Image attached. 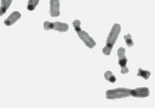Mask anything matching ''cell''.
Returning a JSON list of instances; mask_svg holds the SVG:
<instances>
[{
  "instance_id": "obj_6",
  "label": "cell",
  "mask_w": 155,
  "mask_h": 108,
  "mask_svg": "<svg viewBox=\"0 0 155 108\" xmlns=\"http://www.w3.org/2000/svg\"><path fill=\"white\" fill-rule=\"evenodd\" d=\"M150 95V91L147 87L136 88L130 89V96L137 98H145Z\"/></svg>"
},
{
  "instance_id": "obj_12",
  "label": "cell",
  "mask_w": 155,
  "mask_h": 108,
  "mask_svg": "<svg viewBox=\"0 0 155 108\" xmlns=\"http://www.w3.org/2000/svg\"><path fill=\"white\" fill-rule=\"evenodd\" d=\"M40 0H29L28 3L27 9L29 11H33L38 5Z\"/></svg>"
},
{
  "instance_id": "obj_4",
  "label": "cell",
  "mask_w": 155,
  "mask_h": 108,
  "mask_svg": "<svg viewBox=\"0 0 155 108\" xmlns=\"http://www.w3.org/2000/svg\"><path fill=\"white\" fill-rule=\"evenodd\" d=\"M125 49L123 47L118 48L117 51V55L119 58L118 64L121 67L120 73L122 74H125L129 72V70L127 67V58L125 55Z\"/></svg>"
},
{
  "instance_id": "obj_5",
  "label": "cell",
  "mask_w": 155,
  "mask_h": 108,
  "mask_svg": "<svg viewBox=\"0 0 155 108\" xmlns=\"http://www.w3.org/2000/svg\"><path fill=\"white\" fill-rule=\"evenodd\" d=\"M76 33L78 34L79 38H80L81 40L90 49L94 48V47L96 44V43L95 41L93 40V38L89 35L88 33L84 30H82V29Z\"/></svg>"
},
{
  "instance_id": "obj_9",
  "label": "cell",
  "mask_w": 155,
  "mask_h": 108,
  "mask_svg": "<svg viewBox=\"0 0 155 108\" xmlns=\"http://www.w3.org/2000/svg\"><path fill=\"white\" fill-rule=\"evenodd\" d=\"M13 0H1L0 6V16L4 15L10 7Z\"/></svg>"
},
{
  "instance_id": "obj_11",
  "label": "cell",
  "mask_w": 155,
  "mask_h": 108,
  "mask_svg": "<svg viewBox=\"0 0 155 108\" xmlns=\"http://www.w3.org/2000/svg\"><path fill=\"white\" fill-rule=\"evenodd\" d=\"M138 76H140L142 77V78L145 79V80H148L150 75H151V73L150 71L148 70H143L141 68H139L138 69V72L137 74Z\"/></svg>"
},
{
  "instance_id": "obj_1",
  "label": "cell",
  "mask_w": 155,
  "mask_h": 108,
  "mask_svg": "<svg viewBox=\"0 0 155 108\" xmlns=\"http://www.w3.org/2000/svg\"><path fill=\"white\" fill-rule=\"evenodd\" d=\"M120 30L121 26L120 24L115 23L106 41V45L103 49V53L105 55H110L113 47L120 33Z\"/></svg>"
},
{
  "instance_id": "obj_3",
  "label": "cell",
  "mask_w": 155,
  "mask_h": 108,
  "mask_svg": "<svg viewBox=\"0 0 155 108\" xmlns=\"http://www.w3.org/2000/svg\"><path fill=\"white\" fill-rule=\"evenodd\" d=\"M43 27L45 30L53 29L60 32H66L69 29V25L68 24L60 22H50L45 21L43 24Z\"/></svg>"
},
{
  "instance_id": "obj_14",
  "label": "cell",
  "mask_w": 155,
  "mask_h": 108,
  "mask_svg": "<svg viewBox=\"0 0 155 108\" xmlns=\"http://www.w3.org/2000/svg\"><path fill=\"white\" fill-rule=\"evenodd\" d=\"M81 22L79 20H75L73 22V25L74 28L75 29V30L76 32H78L81 30Z\"/></svg>"
},
{
  "instance_id": "obj_2",
  "label": "cell",
  "mask_w": 155,
  "mask_h": 108,
  "mask_svg": "<svg viewBox=\"0 0 155 108\" xmlns=\"http://www.w3.org/2000/svg\"><path fill=\"white\" fill-rule=\"evenodd\" d=\"M130 96V89L119 88L108 90L106 92V98L108 100H116L128 97Z\"/></svg>"
},
{
  "instance_id": "obj_13",
  "label": "cell",
  "mask_w": 155,
  "mask_h": 108,
  "mask_svg": "<svg viewBox=\"0 0 155 108\" xmlns=\"http://www.w3.org/2000/svg\"><path fill=\"white\" fill-rule=\"evenodd\" d=\"M124 38L125 41V42L127 43V45L129 47H131L134 45V42L131 38V35L130 34H128L127 35L124 36Z\"/></svg>"
},
{
  "instance_id": "obj_8",
  "label": "cell",
  "mask_w": 155,
  "mask_h": 108,
  "mask_svg": "<svg viewBox=\"0 0 155 108\" xmlns=\"http://www.w3.org/2000/svg\"><path fill=\"white\" fill-rule=\"evenodd\" d=\"M21 17V14L18 11H14L12 13L8 18L4 21V23L7 26H10L18 21Z\"/></svg>"
},
{
  "instance_id": "obj_7",
  "label": "cell",
  "mask_w": 155,
  "mask_h": 108,
  "mask_svg": "<svg viewBox=\"0 0 155 108\" xmlns=\"http://www.w3.org/2000/svg\"><path fill=\"white\" fill-rule=\"evenodd\" d=\"M60 0H50V14L52 17H58L60 15Z\"/></svg>"
},
{
  "instance_id": "obj_10",
  "label": "cell",
  "mask_w": 155,
  "mask_h": 108,
  "mask_svg": "<svg viewBox=\"0 0 155 108\" xmlns=\"http://www.w3.org/2000/svg\"><path fill=\"white\" fill-rule=\"evenodd\" d=\"M104 76L106 80H108L110 83H115L116 81V78L113 75V73L110 71H107L104 73Z\"/></svg>"
}]
</instances>
